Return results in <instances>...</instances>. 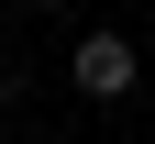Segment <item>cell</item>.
<instances>
[{
  "mask_svg": "<svg viewBox=\"0 0 155 144\" xmlns=\"http://www.w3.org/2000/svg\"><path fill=\"white\" fill-rule=\"evenodd\" d=\"M67 78H78V100H133L144 89V55H133V33H78Z\"/></svg>",
  "mask_w": 155,
  "mask_h": 144,
  "instance_id": "6da1fadb",
  "label": "cell"
},
{
  "mask_svg": "<svg viewBox=\"0 0 155 144\" xmlns=\"http://www.w3.org/2000/svg\"><path fill=\"white\" fill-rule=\"evenodd\" d=\"M33 11H55V0H33Z\"/></svg>",
  "mask_w": 155,
  "mask_h": 144,
  "instance_id": "7a4b0ae2",
  "label": "cell"
}]
</instances>
